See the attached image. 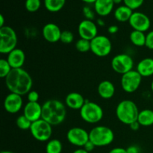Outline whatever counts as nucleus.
<instances>
[{
	"instance_id": "c756f323",
	"label": "nucleus",
	"mask_w": 153,
	"mask_h": 153,
	"mask_svg": "<svg viewBox=\"0 0 153 153\" xmlns=\"http://www.w3.org/2000/svg\"><path fill=\"white\" fill-rule=\"evenodd\" d=\"M25 6L28 12L34 13L37 11L41 6L40 0H25Z\"/></svg>"
},
{
	"instance_id": "4be33fe9",
	"label": "nucleus",
	"mask_w": 153,
	"mask_h": 153,
	"mask_svg": "<svg viewBox=\"0 0 153 153\" xmlns=\"http://www.w3.org/2000/svg\"><path fill=\"white\" fill-rule=\"evenodd\" d=\"M133 13V10L126 5H120L114 10V17L118 22H128Z\"/></svg>"
},
{
	"instance_id": "423d86ee",
	"label": "nucleus",
	"mask_w": 153,
	"mask_h": 153,
	"mask_svg": "<svg viewBox=\"0 0 153 153\" xmlns=\"http://www.w3.org/2000/svg\"><path fill=\"white\" fill-rule=\"evenodd\" d=\"M18 38L16 31L8 25L0 28V53L9 54L16 48Z\"/></svg>"
},
{
	"instance_id": "49530a36",
	"label": "nucleus",
	"mask_w": 153,
	"mask_h": 153,
	"mask_svg": "<svg viewBox=\"0 0 153 153\" xmlns=\"http://www.w3.org/2000/svg\"><path fill=\"white\" fill-rule=\"evenodd\" d=\"M0 153H13V152H10V151H1Z\"/></svg>"
},
{
	"instance_id": "e433bc0d",
	"label": "nucleus",
	"mask_w": 153,
	"mask_h": 153,
	"mask_svg": "<svg viewBox=\"0 0 153 153\" xmlns=\"http://www.w3.org/2000/svg\"><path fill=\"white\" fill-rule=\"evenodd\" d=\"M128 153H140V149L137 146H130L126 149Z\"/></svg>"
},
{
	"instance_id": "2f4dec72",
	"label": "nucleus",
	"mask_w": 153,
	"mask_h": 153,
	"mask_svg": "<svg viewBox=\"0 0 153 153\" xmlns=\"http://www.w3.org/2000/svg\"><path fill=\"white\" fill-rule=\"evenodd\" d=\"M123 2L125 5L134 10L141 7L144 2V0H123Z\"/></svg>"
},
{
	"instance_id": "b1692460",
	"label": "nucleus",
	"mask_w": 153,
	"mask_h": 153,
	"mask_svg": "<svg viewBox=\"0 0 153 153\" xmlns=\"http://www.w3.org/2000/svg\"><path fill=\"white\" fill-rule=\"evenodd\" d=\"M129 39L131 43L134 46H138V47L146 46V34H145L144 32L133 30L130 33Z\"/></svg>"
},
{
	"instance_id": "a878e982",
	"label": "nucleus",
	"mask_w": 153,
	"mask_h": 153,
	"mask_svg": "<svg viewBox=\"0 0 153 153\" xmlns=\"http://www.w3.org/2000/svg\"><path fill=\"white\" fill-rule=\"evenodd\" d=\"M62 149V143L58 139L49 140L46 145V153H61Z\"/></svg>"
},
{
	"instance_id": "f03ea898",
	"label": "nucleus",
	"mask_w": 153,
	"mask_h": 153,
	"mask_svg": "<svg viewBox=\"0 0 153 153\" xmlns=\"http://www.w3.org/2000/svg\"><path fill=\"white\" fill-rule=\"evenodd\" d=\"M67 117V108L58 100L52 99L45 102L42 105V119L52 126L62 123Z\"/></svg>"
},
{
	"instance_id": "c9c22d12",
	"label": "nucleus",
	"mask_w": 153,
	"mask_h": 153,
	"mask_svg": "<svg viewBox=\"0 0 153 153\" xmlns=\"http://www.w3.org/2000/svg\"><path fill=\"white\" fill-rule=\"evenodd\" d=\"M95 147H96L95 145H94V143H93L92 142H91V140H89V141L87 142L86 144H85V146H84L82 148H84V149H85V150L87 151V152H88L90 153L91 152H92L93 150H94V148H95Z\"/></svg>"
},
{
	"instance_id": "a19ab883",
	"label": "nucleus",
	"mask_w": 153,
	"mask_h": 153,
	"mask_svg": "<svg viewBox=\"0 0 153 153\" xmlns=\"http://www.w3.org/2000/svg\"><path fill=\"white\" fill-rule=\"evenodd\" d=\"M73 153H89L88 152H87L84 148H79V149H76Z\"/></svg>"
},
{
	"instance_id": "4468645a",
	"label": "nucleus",
	"mask_w": 153,
	"mask_h": 153,
	"mask_svg": "<svg viewBox=\"0 0 153 153\" xmlns=\"http://www.w3.org/2000/svg\"><path fill=\"white\" fill-rule=\"evenodd\" d=\"M23 105L22 96L10 93L6 96L4 100V108L7 113L16 114L21 110Z\"/></svg>"
},
{
	"instance_id": "f257e3e1",
	"label": "nucleus",
	"mask_w": 153,
	"mask_h": 153,
	"mask_svg": "<svg viewBox=\"0 0 153 153\" xmlns=\"http://www.w3.org/2000/svg\"><path fill=\"white\" fill-rule=\"evenodd\" d=\"M4 80L6 87L10 93L22 97L31 91L33 85L31 76L22 68L13 69Z\"/></svg>"
},
{
	"instance_id": "0eeeda50",
	"label": "nucleus",
	"mask_w": 153,
	"mask_h": 153,
	"mask_svg": "<svg viewBox=\"0 0 153 153\" xmlns=\"http://www.w3.org/2000/svg\"><path fill=\"white\" fill-rule=\"evenodd\" d=\"M29 130L32 137L40 142L49 141L52 134V126L42 118L32 123Z\"/></svg>"
},
{
	"instance_id": "de8ad7c7",
	"label": "nucleus",
	"mask_w": 153,
	"mask_h": 153,
	"mask_svg": "<svg viewBox=\"0 0 153 153\" xmlns=\"http://www.w3.org/2000/svg\"><path fill=\"white\" fill-rule=\"evenodd\" d=\"M151 90H152V91L153 92V80H152V83H151Z\"/></svg>"
},
{
	"instance_id": "79ce46f5",
	"label": "nucleus",
	"mask_w": 153,
	"mask_h": 153,
	"mask_svg": "<svg viewBox=\"0 0 153 153\" xmlns=\"http://www.w3.org/2000/svg\"><path fill=\"white\" fill-rule=\"evenodd\" d=\"M4 26V18L2 14L0 15V28Z\"/></svg>"
},
{
	"instance_id": "58836bf2",
	"label": "nucleus",
	"mask_w": 153,
	"mask_h": 153,
	"mask_svg": "<svg viewBox=\"0 0 153 153\" xmlns=\"http://www.w3.org/2000/svg\"><path fill=\"white\" fill-rule=\"evenodd\" d=\"M118 30H119V28H118L117 25H111V26H109L108 28V31L109 34H116V33L118 31Z\"/></svg>"
},
{
	"instance_id": "7c9ffc66",
	"label": "nucleus",
	"mask_w": 153,
	"mask_h": 153,
	"mask_svg": "<svg viewBox=\"0 0 153 153\" xmlns=\"http://www.w3.org/2000/svg\"><path fill=\"white\" fill-rule=\"evenodd\" d=\"M74 40V34L70 31H63L61 33L60 41L65 44H70Z\"/></svg>"
},
{
	"instance_id": "39448f33",
	"label": "nucleus",
	"mask_w": 153,
	"mask_h": 153,
	"mask_svg": "<svg viewBox=\"0 0 153 153\" xmlns=\"http://www.w3.org/2000/svg\"><path fill=\"white\" fill-rule=\"evenodd\" d=\"M103 115L104 112L101 106L88 100L80 110L81 118L88 123H97L102 120Z\"/></svg>"
},
{
	"instance_id": "ddd939ff",
	"label": "nucleus",
	"mask_w": 153,
	"mask_h": 153,
	"mask_svg": "<svg viewBox=\"0 0 153 153\" xmlns=\"http://www.w3.org/2000/svg\"><path fill=\"white\" fill-rule=\"evenodd\" d=\"M78 32L80 38L91 41L98 35L97 25L93 20L85 19L79 23L78 26Z\"/></svg>"
},
{
	"instance_id": "6ab92c4d",
	"label": "nucleus",
	"mask_w": 153,
	"mask_h": 153,
	"mask_svg": "<svg viewBox=\"0 0 153 153\" xmlns=\"http://www.w3.org/2000/svg\"><path fill=\"white\" fill-rule=\"evenodd\" d=\"M114 6L113 0H97L94 3L95 11L99 16H106L112 12Z\"/></svg>"
},
{
	"instance_id": "473e14b6",
	"label": "nucleus",
	"mask_w": 153,
	"mask_h": 153,
	"mask_svg": "<svg viewBox=\"0 0 153 153\" xmlns=\"http://www.w3.org/2000/svg\"><path fill=\"white\" fill-rule=\"evenodd\" d=\"M27 100L30 102H37L39 100V94L35 91H31L27 94Z\"/></svg>"
},
{
	"instance_id": "bb28decb",
	"label": "nucleus",
	"mask_w": 153,
	"mask_h": 153,
	"mask_svg": "<svg viewBox=\"0 0 153 153\" xmlns=\"http://www.w3.org/2000/svg\"><path fill=\"white\" fill-rule=\"evenodd\" d=\"M12 70L13 69L10 67L7 59L2 58L0 60V77L2 79H5Z\"/></svg>"
},
{
	"instance_id": "2eb2a0df",
	"label": "nucleus",
	"mask_w": 153,
	"mask_h": 153,
	"mask_svg": "<svg viewBox=\"0 0 153 153\" xmlns=\"http://www.w3.org/2000/svg\"><path fill=\"white\" fill-rule=\"evenodd\" d=\"M61 30L58 25L52 22L46 24L42 29L43 37L49 43H57L60 40L61 36Z\"/></svg>"
},
{
	"instance_id": "412c9836",
	"label": "nucleus",
	"mask_w": 153,
	"mask_h": 153,
	"mask_svg": "<svg viewBox=\"0 0 153 153\" xmlns=\"http://www.w3.org/2000/svg\"><path fill=\"white\" fill-rule=\"evenodd\" d=\"M136 70L142 77H149L153 76V58H146L139 61Z\"/></svg>"
},
{
	"instance_id": "72a5a7b5",
	"label": "nucleus",
	"mask_w": 153,
	"mask_h": 153,
	"mask_svg": "<svg viewBox=\"0 0 153 153\" xmlns=\"http://www.w3.org/2000/svg\"><path fill=\"white\" fill-rule=\"evenodd\" d=\"M149 49L153 50V30L146 34V46Z\"/></svg>"
},
{
	"instance_id": "1a4fd4ad",
	"label": "nucleus",
	"mask_w": 153,
	"mask_h": 153,
	"mask_svg": "<svg viewBox=\"0 0 153 153\" xmlns=\"http://www.w3.org/2000/svg\"><path fill=\"white\" fill-rule=\"evenodd\" d=\"M111 65L115 73L123 75L132 70L134 67V60L128 54H119L112 58Z\"/></svg>"
},
{
	"instance_id": "c03bdc74",
	"label": "nucleus",
	"mask_w": 153,
	"mask_h": 153,
	"mask_svg": "<svg viewBox=\"0 0 153 153\" xmlns=\"http://www.w3.org/2000/svg\"><path fill=\"white\" fill-rule=\"evenodd\" d=\"M81 1H84V2H86V3H88V4H93V3H95V1H97V0H81Z\"/></svg>"
},
{
	"instance_id": "7ed1b4c3",
	"label": "nucleus",
	"mask_w": 153,
	"mask_h": 153,
	"mask_svg": "<svg viewBox=\"0 0 153 153\" xmlns=\"http://www.w3.org/2000/svg\"><path fill=\"white\" fill-rule=\"evenodd\" d=\"M139 112L137 105L129 100H123L116 108V116L118 120L128 126L137 120Z\"/></svg>"
},
{
	"instance_id": "c85d7f7f",
	"label": "nucleus",
	"mask_w": 153,
	"mask_h": 153,
	"mask_svg": "<svg viewBox=\"0 0 153 153\" xmlns=\"http://www.w3.org/2000/svg\"><path fill=\"white\" fill-rule=\"evenodd\" d=\"M76 49L79 52L85 53L91 50V41L85 39L80 38L78 40L76 43Z\"/></svg>"
},
{
	"instance_id": "f704fd0d",
	"label": "nucleus",
	"mask_w": 153,
	"mask_h": 153,
	"mask_svg": "<svg viewBox=\"0 0 153 153\" xmlns=\"http://www.w3.org/2000/svg\"><path fill=\"white\" fill-rule=\"evenodd\" d=\"M83 13L85 14V16H86L87 19H91L92 20L94 17V13L92 11L91 8H89L88 7H85L83 8Z\"/></svg>"
},
{
	"instance_id": "cd10ccee",
	"label": "nucleus",
	"mask_w": 153,
	"mask_h": 153,
	"mask_svg": "<svg viewBox=\"0 0 153 153\" xmlns=\"http://www.w3.org/2000/svg\"><path fill=\"white\" fill-rule=\"evenodd\" d=\"M32 123L27 119L23 114L20 115L17 117L16 120V125L19 129L21 130H28L30 129Z\"/></svg>"
},
{
	"instance_id": "20e7f679",
	"label": "nucleus",
	"mask_w": 153,
	"mask_h": 153,
	"mask_svg": "<svg viewBox=\"0 0 153 153\" xmlns=\"http://www.w3.org/2000/svg\"><path fill=\"white\" fill-rule=\"evenodd\" d=\"M89 140L96 147H102L110 145L114 140V131L105 126H97L89 132Z\"/></svg>"
},
{
	"instance_id": "aec40b11",
	"label": "nucleus",
	"mask_w": 153,
	"mask_h": 153,
	"mask_svg": "<svg viewBox=\"0 0 153 153\" xmlns=\"http://www.w3.org/2000/svg\"><path fill=\"white\" fill-rule=\"evenodd\" d=\"M97 91L101 98L109 100L114 96L115 87L111 82L105 80L99 84Z\"/></svg>"
},
{
	"instance_id": "f8f14e48",
	"label": "nucleus",
	"mask_w": 153,
	"mask_h": 153,
	"mask_svg": "<svg viewBox=\"0 0 153 153\" xmlns=\"http://www.w3.org/2000/svg\"><path fill=\"white\" fill-rule=\"evenodd\" d=\"M128 23L135 31L146 32L151 26V21L149 16L142 12H133Z\"/></svg>"
},
{
	"instance_id": "9d476101",
	"label": "nucleus",
	"mask_w": 153,
	"mask_h": 153,
	"mask_svg": "<svg viewBox=\"0 0 153 153\" xmlns=\"http://www.w3.org/2000/svg\"><path fill=\"white\" fill-rule=\"evenodd\" d=\"M142 78L140 73L134 70L122 75L121 87L123 90L128 94L135 92L141 84Z\"/></svg>"
},
{
	"instance_id": "393cba45",
	"label": "nucleus",
	"mask_w": 153,
	"mask_h": 153,
	"mask_svg": "<svg viewBox=\"0 0 153 153\" xmlns=\"http://www.w3.org/2000/svg\"><path fill=\"white\" fill-rule=\"evenodd\" d=\"M43 2L48 11L55 13L60 11L64 7L66 0H44Z\"/></svg>"
},
{
	"instance_id": "a211bd4d",
	"label": "nucleus",
	"mask_w": 153,
	"mask_h": 153,
	"mask_svg": "<svg viewBox=\"0 0 153 153\" xmlns=\"http://www.w3.org/2000/svg\"><path fill=\"white\" fill-rule=\"evenodd\" d=\"M85 100L83 96L77 92H72L67 94L65 98L66 105L73 110H81L85 105Z\"/></svg>"
},
{
	"instance_id": "ea45409f",
	"label": "nucleus",
	"mask_w": 153,
	"mask_h": 153,
	"mask_svg": "<svg viewBox=\"0 0 153 153\" xmlns=\"http://www.w3.org/2000/svg\"><path fill=\"white\" fill-rule=\"evenodd\" d=\"M140 125L139 124V123L137 122V120L135 121V122L132 123L129 125L130 128H131L132 131H137V130L139 129V128H140Z\"/></svg>"
},
{
	"instance_id": "a18cd8bd",
	"label": "nucleus",
	"mask_w": 153,
	"mask_h": 153,
	"mask_svg": "<svg viewBox=\"0 0 153 153\" xmlns=\"http://www.w3.org/2000/svg\"><path fill=\"white\" fill-rule=\"evenodd\" d=\"M114 3V4H120L121 2H123V0H113Z\"/></svg>"
},
{
	"instance_id": "6e6552de",
	"label": "nucleus",
	"mask_w": 153,
	"mask_h": 153,
	"mask_svg": "<svg viewBox=\"0 0 153 153\" xmlns=\"http://www.w3.org/2000/svg\"><path fill=\"white\" fill-rule=\"evenodd\" d=\"M111 49V42L107 36L98 34L91 40V51L97 56L102 58L108 56Z\"/></svg>"
},
{
	"instance_id": "dca6fc26",
	"label": "nucleus",
	"mask_w": 153,
	"mask_h": 153,
	"mask_svg": "<svg viewBox=\"0 0 153 153\" xmlns=\"http://www.w3.org/2000/svg\"><path fill=\"white\" fill-rule=\"evenodd\" d=\"M23 115L31 123L39 120L42 118V105L37 102H28L23 108Z\"/></svg>"
},
{
	"instance_id": "f3484780",
	"label": "nucleus",
	"mask_w": 153,
	"mask_h": 153,
	"mask_svg": "<svg viewBox=\"0 0 153 153\" xmlns=\"http://www.w3.org/2000/svg\"><path fill=\"white\" fill-rule=\"evenodd\" d=\"M7 61L12 69L22 68L25 61V54L22 49L16 48L7 54Z\"/></svg>"
},
{
	"instance_id": "5701e85b",
	"label": "nucleus",
	"mask_w": 153,
	"mask_h": 153,
	"mask_svg": "<svg viewBox=\"0 0 153 153\" xmlns=\"http://www.w3.org/2000/svg\"><path fill=\"white\" fill-rule=\"evenodd\" d=\"M137 122L140 126L148 127L153 125V111L151 109H144L139 112Z\"/></svg>"
},
{
	"instance_id": "9b49d317",
	"label": "nucleus",
	"mask_w": 153,
	"mask_h": 153,
	"mask_svg": "<svg viewBox=\"0 0 153 153\" xmlns=\"http://www.w3.org/2000/svg\"><path fill=\"white\" fill-rule=\"evenodd\" d=\"M69 143L78 147H83L89 141V132L81 127H73L67 133Z\"/></svg>"
},
{
	"instance_id": "4c0bfd02",
	"label": "nucleus",
	"mask_w": 153,
	"mask_h": 153,
	"mask_svg": "<svg viewBox=\"0 0 153 153\" xmlns=\"http://www.w3.org/2000/svg\"><path fill=\"white\" fill-rule=\"evenodd\" d=\"M108 153H128L126 149L122 147H116L112 149Z\"/></svg>"
},
{
	"instance_id": "37998d69",
	"label": "nucleus",
	"mask_w": 153,
	"mask_h": 153,
	"mask_svg": "<svg viewBox=\"0 0 153 153\" xmlns=\"http://www.w3.org/2000/svg\"><path fill=\"white\" fill-rule=\"evenodd\" d=\"M97 24H98L100 26H104L105 25V22L102 19H98L97 21Z\"/></svg>"
}]
</instances>
